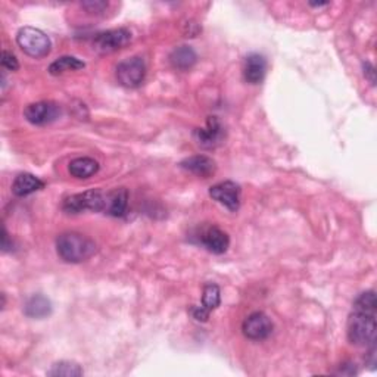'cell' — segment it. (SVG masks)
Listing matches in <instances>:
<instances>
[{"label":"cell","mask_w":377,"mask_h":377,"mask_svg":"<svg viewBox=\"0 0 377 377\" xmlns=\"http://www.w3.org/2000/svg\"><path fill=\"white\" fill-rule=\"evenodd\" d=\"M376 310L354 306L348 320V339L356 346H372L376 342Z\"/></svg>","instance_id":"obj_2"},{"label":"cell","mask_w":377,"mask_h":377,"mask_svg":"<svg viewBox=\"0 0 377 377\" xmlns=\"http://www.w3.org/2000/svg\"><path fill=\"white\" fill-rule=\"evenodd\" d=\"M210 196L233 212L241 206V186L234 182L227 180L212 186L210 188Z\"/></svg>","instance_id":"obj_9"},{"label":"cell","mask_w":377,"mask_h":377,"mask_svg":"<svg viewBox=\"0 0 377 377\" xmlns=\"http://www.w3.org/2000/svg\"><path fill=\"white\" fill-rule=\"evenodd\" d=\"M221 302V292L220 287L214 283H208L204 287V295H202V305L201 306H193L191 310V314L196 321H208L210 319L211 311H214L218 305Z\"/></svg>","instance_id":"obj_10"},{"label":"cell","mask_w":377,"mask_h":377,"mask_svg":"<svg viewBox=\"0 0 377 377\" xmlns=\"http://www.w3.org/2000/svg\"><path fill=\"white\" fill-rule=\"evenodd\" d=\"M180 167L183 170L204 178H208L215 173V161L212 158L205 155H195L191 158H186L184 161L180 162Z\"/></svg>","instance_id":"obj_13"},{"label":"cell","mask_w":377,"mask_h":377,"mask_svg":"<svg viewBox=\"0 0 377 377\" xmlns=\"http://www.w3.org/2000/svg\"><path fill=\"white\" fill-rule=\"evenodd\" d=\"M45 187V183L40 180V178L33 175V174H19L12 184V192L14 195L23 197V196H28L34 192L42 191Z\"/></svg>","instance_id":"obj_17"},{"label":"cell","mask_w":377,"mask_h":377,"mask_svg":"<svg viewBox=\"0 0 377 377\" xmlns=\"http://www.w3.org/2000/svg\"><path fill=\"white\" fill-rule=\"evenodd\" d=\"M24 117L28 123L34 125H46L56 121L61 117V106L52 101L36 102L25 108Z\"/></svg>","instance_id":"obj_7"},{"label":"cell","mask_w":377,"mask_h":377,"mask_svg":"<svg viewBox=\"0 0 377 377\" xmlns=\"http://www.w3.org/2000/svg\"><path fill=\"white\" fill-rule=\"evenodd\" d=\"M197 61V55L191 46H178L170 55V62L174 68L180 69V71H187L191 69Z\"/></svg>","instance_id":"obj_18"},{"label":"cell","mask_w":377,"mask_h":377,"mask_svg":"<svg viewBox=\"0 0 377 377\" xmlns=\"http://www.w3.org/2000/svg\"><path fill=\"white\" fill-rule=\"evenodd\" d=\"M2 66L9 69V71H16V69L19 68V62H18L16 56L12 52L3 51V53H2Z\"/></svg>","instance_id":"obj_22"},{"label":"cell","mask_w":377,"mask_h":377,"mask_svg":"<svg viewBox=\"0 0 377 377\" xmlns=\"http://www.w3.org/2000/svg\"><path fill=\"white\" fill-rule=\"evenodd\" d=\"M132 42V33L127 28L108 29V32L99 33L93 38V49L101 55L114 53L120 51L124 46Z\"/></svg>","instance_id":"obj_6"},{"label":"cell","mask_w":377,"mask_h":377,"mask_svg":"<svg viewBox=\"0 0 377 377\" xmlns=\"http://www.w3.org/2000/svg\"><path fill=\"white\" fill-rule=\"evenodd\" d=\"M83 8H86L88 12H99V11H102V9H105L108 6V3L105 2H87V3H83L82 5Z\"/></svg>","instance_id":"obj_23"},{"label":"cell","mask_w":377,"mask_h":377,"mask_svg":"<svg viewBox=\"0 0 377 377\" xmlns=\"http://www.w3.org/2000/svg\"><path fill=\"white\" fill-rule=\"evenodd\" d=\"M267 73V61L260 53H252L246 58L243 75L250 84H260Z\"/></svg>","instance_id":"obj_14"},{"label":"cell","mask_w":377,"mask_h":377,"mask_svg":"<svg viewBox=\"0 0 377 377\" xmlns=\"http://www.w3.org/2000/svg\"><path fill=\"white\" fill-rule=\"evenodd\" d=\"M105 196L101 191H87L66 197L62 205V210L68 214H80L84 211L99 212L104 211Z\"/></svg>","instance_id":"obj_4"},{"label":"cell","mask_w":377,"mask_h":377,"mask_svg":"<svg viewBox=\"0 0 377 377\" xmlns=\"http://www.w3.org/2000/svg\"><path fill=\"white\" fill-rule=\"evenodd\" d=\"M16 43L23 52L32 58H45L51 52V38L42 29L34 27H24L18 32Z\"/></svg>","instance_id":"obj_3"},{"label":"cell","mask_w":377,"mask_h":377,"mask_svg":"<svg viewBox=\"0 0 377 377\" xmlns=\"http://www.w3.org/2000/svg\"><path fill=\"white\" fill-rule=\"evenodd\" d=\"M146 75V65L142 58L133 56L121 61L117 66V78L121 86L136 88L141 86Z\"/></svg>","instance_id":"obj_5"},{"label":"cell","mask_w":377,"mask_h":377,"mask_svg":"<svg viewBox=\"0 0 377 377\" xmlns=\"http://www.w3.org/2000/svg\"><path fill=\"white\" fill-rule=\"evenodd\" d=\"M9 247H12V246H9V237H8V233H6L5 227H3V232H2V250H3V252H6Z\"/></svg>","instance_id":"obj_25"},{"label":"cell","mask_w":377,"mask_h":377,"mask_svg":"<svg viewBox=\"0 0 377 377\" xmlns=\"http://www.w3.org/2000/svg\"><path fill=\"white\" fill-rule=\"evenodd\" d=\"M83 369L77 363L73 361H59L52 365V369L47 372L51 377H80L83 376Z\"/></svg>","instance_id":"obj_21"},{"label":"cell","mask_w":377,"mask_h":377,"mask_svg":"<svg viewBox=\"0 0 377 377\" xmlns=\"http://www.w3.org/2000/svg\"><path fill=\"white\" fill-rule=\"evenodd\" d=\"M68 171L75 178H88L99 171V162L88 156L75 158L69 162Z\"/></svg>","instance_id":"obj_19"},{"label":"cell","mask_w":377,"mask_h":377,"mask_svg":"<svg viewBox=\"0 0 377 377\" xmlns=\"http://www.w3.org/2000/svg\"><path fill=\"white\" fill-rule=\"evenodd\" d=\"M311 6H314V8H320V6H327V5H329V3H310Z\"/></svg>","instance_id":"obj_26"},{"label":"cell","mask_w":377,"mask_h":377,"mask_svg":"<svg viewBox=\"0 0 377 377\" xmlns=\"http://www.w3.org/2000/svg\"><path fill=\"white\" fill-rule=\"evenodd\" d=\"M86 64L75 56H61L58 58L56 61H53L51 65H49L47 71L52 75H61L66 71H77V69H83Z\"/></svg>","instance_id":"obj_20"},{"label":"cell","mask_w":377,"mask_h":377,"mask_svg":"<svg viewBox=\"0 0 377 377\" xmlns=\"http://www.w3.org/2000/svg\"><path fill=\"white\" fill-rule=\"evenodd\" d=\"M242 332L247 339L263 341L271 335L273 323L269 315L261 311H256L246 317L242 324Z\"/></svg>","instance_id":"obj_8"},{"label":"cell","mask_w":377,"mask_h":377,"mask_svg":"<svg viewBox=\"0 0 377 377\" xmlns=\"http://www.w3.org/2000/svg\"><path fill=\"white\" fill-rule=\"evenodd\" d=\"M56 251L65 263L78 264L88 260L96 252V243L84 234L68 232L56 239Z\"/></svg>","instance_id":"obj_1"},{"label":"cell","mask_w":377,"mask_h":377,"mask_svg":"<svg viewBox=\"0 0 377 377\" xmlns=\"http://www.w3.org/2000/svg\"><path fill=\"white\" fill-rule=\"evenodd\" d=\"M128 206V191L124 187L115 188L105 196L104 211L112 217H123L127 212Z\"/></svg>","instance_id":"obj_15"},{"label":"cell","mask_w":377,"mask_h":377,"mask_svg":"<svg viewBox=\"0 0 377 377\" xmlns=\"http://www.w3.org/2000/svg\"><path fill=\"white\" fill-rule=\"evenodd\" d=\"M201 242L208 251L217 255L224 254L227 250H229V245H230V239L229 236H227V233L223 232L221 229H218L215 226L208 227L205 232H202Z\"/></svg>","instance_id":"obj_12"},{"label":"cell","mask_w":377,"mask_h":377,"mask_svg":"<svg viewBox=\"0 0 377 377\" xmlns=\"http://www.w3.org/2000/svg\"><path fill=\"white\" fill-rule=\"evenodd\" d=\"M52 304L46 296L37 293L29 296L24 305V314L29 319H45V317L51 315Z\"/></svg>","instance_id":"obj_16"},{"label":"cell","mask_w":377,"mask_h":377,"mask_svg":"<svg viewBox=\"0 0 377 377\" xmlns=\"http://www.w3.org/2000/svg\"><path fill=\"white\" fill-rule=\"evenodd\" d=\"M363 68H364V75H365L367 78H369L370 83L374 86V84H376V77H374L376 71H374V66H373L370 62H364V64H363Z\"/></svg>","instance_id":"obj_24"},{"label":"cell","mask_w":377,"mask_h":377,"mask_svg":"<svg viewBox=\"0 0 377 377\" xmlns=\"http://www.w3.org/2000/svg\"><path fill=\"white\" fill-rule=\"evenodd\" d=\"M193 137L196 143L204 149H212L220 145L224 137V128L217 117H210L205 128H196Z\"/></svg>","instance_id":"obj_11"}]
</instances>
